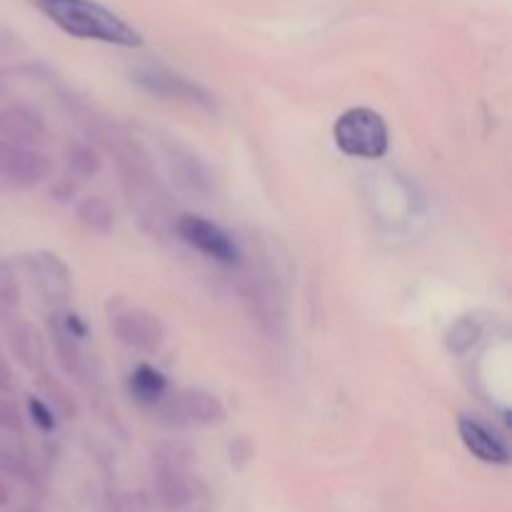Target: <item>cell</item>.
I'll list each match as a JSON object with an SVG mask.
<instances>
[{
	"mask_svg": "<svg viewBox=\"0 0 512 512\" xmlns=\"http://www.w3.org/2000/svg\"><path fill=\"white\" fill-rule=\"evenodd\" d=\"M50 23L58 25L63 33L80 40L118 45V48H140L143 35L125 23L120 15L108 10L95 0H30Z\"/></svg>",
	"mask_w": 512,
	"mask_h": 512,
	"instance_id": "cell-1",
	"label": "cell"
},
{
	"mask_svg": "<svg viewBox=\"0 0 512 512\" xmlns=\"http://www.w3.org/2000/svg\"><path fill=\"white\" fill-rule=\"evenodd\" d=\"M333 140L340 153L360 160H378L390 150V130L383 115L373 108H350L335 120Z\"/></svg>",
	"mask_w": 512,
	"mask_h": 512,
	"instance_id": "cell-2",
	"label": "cell"
},
{
	"mask_svg": "<svg viewBox=\"0 0 512 512\" xmlns=\"http://www.w3.org/2000/svg\"><path fill=\"white\" fill-rule=\"evenodd\" d=\"M155 410L165 425L180 430L210 428L225 420V405L220 403L218 395L203 388H183L168 393Z\"/></svg>",
	"mask_w": 512,
	"mask_h": 512,
	"instance_id": "cell-3",
	"label": "cell"
},
{
	"mask_svg": "<svg viewBox=\"0 0 512 512\" xmlns=\"http://www.w3.org/2000/svg\"><path fill=\"white\" fill-rule=\"evenodd\" d=\"M138 88H143L145 93L155 95V98L163 100H175V103L195 105V108L203 110H215V100L203 85H198L195 80L185 78V75L175 73V70L163 68V65H138L130 73Z\"/></svg>",
	"mask_w": 512,
	"mask_h": 512,
	"instance_id": "cell-4",
	"label": "cell"
},
{
	"mask_svg": "<svg viewBox=\"0 0 512 512\" xmlns=\"http://www.w3.org/2000/svg\"><path fill=\"white\" fill-rule=\"evenodd\" d=\"M175 233L183 240L185 245H190L193 250H198L205 258L215 260L220 265H238L240 263V248L233 240V235L228 230L220 228L213 220L203 218V215L185 213L180 215L178 223H175Z\"/></svg>",
	"mask_w": 512,
	"mask_h": 512,
	"instance_id": "cell-5",
	"label": "cell"
},
{
	"mask_svg": "<svg viewBox=\"0 0 512 512\" xmlns=\"http://www.w3.org/2000/svg\"><path fill=\"white\" fill-rule=\"evenodd\" d=\"M110 330L130 350L153 355L165 345V325L150 310L140 305H120L110 315Z\"/></svg>",
	"mask_w": 512,
	"mask_h": 512,
	"instance_id": "cell-6",
	"label": "cell"
},
{
	"mask_svg": "<svg viewBox=\"0 0 512 512\" xmlns=\"http://www.w3.org/2000/svg\"><path fill=\"white\" fill-rule=\"evenodd\" d=\"M53 173V160L38 148L0 140V188L30 190Z\"/></svg>",
	"mask_w": 512,
	"mask_h": 512,
	"instance_id": "cell-7",
	"label": "cell"
},
{
	"mask_svg": "<svg viewBox=\"0 0 512 512\" xmlns=\"http://www.w3.org/2000/svg\"><path fill=\"white\" fill-rule=\"evenodd\" d=\"M155 490L165 510H180L193 498V485L188 475V460L178 448L168 445L155 455Z\"/></svg>",
	"mask_w": 512,
	"mask_h": 512,
	"instance_id": "cell-8",
	"label": "cell"
},
{
	"mask_svg": "<svg viewBox=\"0 0 512 512\" xmlns=\"http://www.w3.org/2000/svg\"><path fill=\"white\" fill-rule=\"evenodd\" d=\"M35 288L48 303H65L73 295V270L53 250H35L25 258Z\"/></svg>",
	"mask_w": 512,
	"mask_h": 512,
	"instance_id": "cell-9",
	"label": "cell"
},
{
	"mask_svg": "<svg viewBox=\"0 0 512 512\" xmlns=\"http://www.w3.org/2000/svg\"><path fill=\"white\" fill-rule=\"evenodd\" d=\"M50 333H53L55 353H58L60 365L70 378H80L85 370V353L83 340L88 338V325L80 315L70 313V310H60V313L50 315Z\"/></svg>",
	"mask_w": 512,
	"mask_h": 512,
	"instance_id": "cell-10",
	"label": "cell"
},
{
	"mask_svg": "<svg viewBox=\"0 0 512 512\" xmlns=\"http://www.w3.org/2000/svg\"><path fill=\"white\" fill-rule=\"evenodd\" d=\"M458 433H460V440H463V445L468 448V453L475 455L480 463L485 465L510 463V450L508 445H505V440L480 418L463 415V418L458 420Z\"/></svg>",
	"mask_w": 512,
	"mask_h": 512,
	"instance_id": "cell-11",
	"label": "cell"
},
{
	"mask_svg": "<svg viewBox=\"0 0 512 512\" xmlns=\"http://www.w3.org/2000/svg\"><path fill=\"white\" fill-rule=\"evenodd\" d=\"M45 118L40 110L30 105L13 103L0 108V140L15 145H28L35 148V143L45 138Z\"/></svg>",
	"mask_w": 512,
	"mask_h": 512,
	"instance_id": "cell-12",
	"label": "cell"
},
{
	"mask_svg": "<svg viewBox=\"0 0 512 512\" xmlns=\"http://www.w3.org/2000/svg\"><path fill=\"white\" fill-rule=\"evenodd\" d=\"M5 335H8V343L15 360L25 370H30V373L43 375L45 365H48V348H45V340L38 333V328L25 323V320H10L8 328H5Z\"/></svg>",
	"mask_w": 512,
	"mask_h": 512,
	"instance_id": "cell-13",
	"label": "cell"
},
{
	"mask_svg": "<svg viewBox=\"0 0 512 512\" xmlns=\"http://www.w3.org/2000/svg\"><path fill=\"white\" fill-rule=\"evenodd\" d=\"M128 390L130 395H133L135 403L148 405V408H158V405L165 400V395H168L170 385H168V378H165L158 368L143 363L130 373Z\"/></svg>",
	"mask_w": 512,
	"mask_h": 512,
	"instance_id": "cell-14",
	"label": "cell"
},
{
	"mask_svg": "<svg viewBox=\"0 0 512 512\" xmlns=\"http://www.w3.org/2000/svg\"><path fill=\"white\" fill-rule=\"evenodd\" d=\"M75 215H78L80 225L95 235H110L115 230L113 205L105 198H100V195H88V198L80 200Z\"/></svg>",
	"mask_w": 512,
	"mask_h": 512,
	"instance_id": "cell-15",
	"label": "cell"
},
{
	"mask_svg": "<svg viewBox=\"0 0 512 512\" xmlns=\"http://www.w3.org/2000/svg\"><path fill=\"white\" fill-rule=\"evenodd\" d=\"M173 170L180 188L190 190V193H205V190H210L208 170H205V165L200 160H195V155H173Z\"/></svg>",
	"mask_w": 512,
	"mask_h": 512,
	"instance_id": "cell-16",
	"label": "cell"
},
{
	"mask_svg": "<svg viewBox=\"0 0 512 512\" xmlns=\"http://www.w3.org/2000/svg\"><path fill=\"white\" fill-rule=\"evenodd\" d=\"M65 168H68V175H73V178L88 180L100 173V168H103V158H100L90 145L73 143L65 148Z\"/></svg>",
	"mask_w": 512,
	"mask_h": 512,
	"instance_id": "cell-17",
	"label": "cell"
},
{
	"mask_svg": "<svg viewBox=\"0 0 512 512\" xmlns=\"http://www.w3.org/2000/svg\"><path fill=\"white\" fill-rule=\"evenodd\" d=\"M480 338V325L473 318H463L450 328L448 333V348L455 355H465Z\"/></svg>",
	"mask_w": 512,
	"mask_h": 512,
	"instance_id": "cell-18",
	"label": "cell"
},
{
	"mask_svg": "<svg viewBox=\"0 0 512 512\" xmlns=\"http://www.w3.org/2000/svg\"><path fill=\"white\" fill-rule=\"evenodd\" d=\"M40 383H43L45 393H48V405L55 410V413H60L63 418H73L75 415V403L73 398H70L68 390L63 388V385L58 383V380H53L50 375H40Z\"/></svg>",
	"mask_w": 512,
	"mask_h": 512,
	"instance_id": "cell-19",
	"label": "cell"
},
{
	"mask_svg": "<svg viewBox=\"0 0 512 512\" xmlns=\"http://www.w3.org/2000/svg\"><path fill=\"white\" fill-rule=\"evenodd\" d=\"M28 410H30V420H33L35 428L43 430V433H53L55 425H58V420H55V410L50 408L45 400L33 398V395H30Z\"/></svg>",
	"mask_w": 512,
	"mask_h": 512,
	"instance_id": "cell-20",
	"label": "cell"
},
{
	"mask_svg": "<svg viewBox=\"0 0 512 512\" xmlns=\"http://www.w3.org/2000/svg\"><path fill=\"white\" fill-rule=\"evenodd\" d=\"M0 468H3L5 473L15 475V478L28 480V483H33L35 480V473H33V468H30L28 460L20 458L18 453H13V450H8V448H0Z\"/></svg>",
	"mask_w": 512,
	"mask_h": 512,
	"instance_id": "cell-21",
	"label": "cell"
},
{
	"mask_svg": "<svg viewBox=\"0 0 512 512\" xmlns=\"http://www.w3.org/2000/svg\"><path fill=\"white\" fill-rule=\"evenodd\" d=\"M0 430L15 435H20L25 430L23 413H20L13 400H0Z\"/></svg>",
	"mask_w": 512,
	"mask_h": 512,
	"instance_id": "cell-22",
	"label": "cell"
},
{
	"mask_svg": "<svg viewBox=\"0 0 512 512\" xmlns=\"http://www.w3.org/2000/svg\"><path fill=\"white\" fill-rule=\"evenodd\" d=\"M0 303L18 305V283L5 263H0Z\"/></svg>",
	"mask_w": 512,
	"mask_h": 512,
	"instance_id": "cell-23",
	"label": "cell"
},
{
	"mask_svg": "<svg viewBox=\"0 0 512 512\" xmlns=\"http://www.w3.org/2000/svg\"><path fill=\"white\" fill-rule=\"evenodd\" d=\"M10 390H13V370L0 353V393H10Z\"/></svg>",
	"mask_w": 512,
	"mask_h": 512,
	"instance_id": "cell-24",
	"label": "cell"
},
{
	"mask_svg": "<svg viewBox=\"0 0 512 512\" xmlns=\"http://www.w3.org/2000/svg\"><path fill=\"white\" fill-rule=\"evenodd\" d=\"M8 500H10L8 485H5L3 480H0V508H5V505H8Z\"/></svg>",
	"mask_w": 512,
	"mask_h": 512,
	"instance_id": "cell-25",
	"label": "cell"
}]
</instances>
